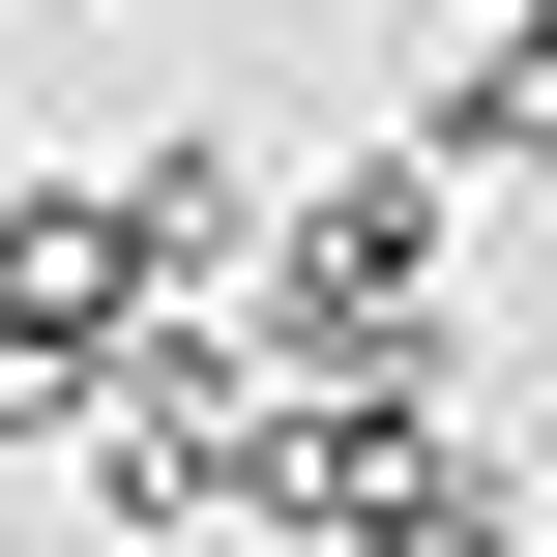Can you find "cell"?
<instances>
[{
  "label": "cell",
  "mask_w": 557,
  "mask_h": 557,
  "mask_svg": "<svg viewBox=\"0 0 557 557\" xmlns=\"http://www.w3.org/2000/svg\"><path fill=\"white\" fill-rule=\"evenodd\" d=\"M529 59H557V0H529Z\"/></svg>",
  "instance_id": "obj_3"
},
{
  "label": "cell",
  "mask_w": 557,
  "mask_h": 557,
  "mask_svg": "<svg viewBox=\"0 0 557 557\" xmlns=\"http://www.w3.org/2000/svg\"><path fill=\"white\" fill-rule=\"evenodd\" d=\"M235 411H264V352L235 323H147L88 411H59V470H88V529H206L235 499Z\"/></svg>",
  "instance_id": "obj_1"
},
{
  "label": "cell",
  "mask_w": 557,
  "mask_h": 557,
  "mask_svg": "<svg viewBox=\"0 0 557 557\" xmlns=\"http://www.w3.org/2000/svg\"><path fill=\"white\" fill-rule=\"evenodd\" d=\"M411 176H557V59L499 29V59H441V117H411Z\"/></svg>",
  "instance_id": "obj_2"
}]
</instances>
